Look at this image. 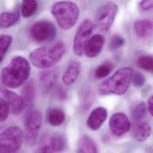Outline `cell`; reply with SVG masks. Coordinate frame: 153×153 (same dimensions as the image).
Listing matches in <instances>:
<instances>
[{"mask_svg": "<svg viewBox=\"0 0 153 153\" xmlns=\"http://www.w3.org/2000/svg\"><path fill=\"white\" fill-rule=\"evenodd\" d=\"M30 74V66L22 56L14 57L1 73L2 85L8 88H17L27 80Z\"/></svg>", "mask_w": 153, "mask_h": 153, "instance_id": "cell-1", "label": "cell"}, {"mask_svg": "<svg viewBox=\"0 0 153 153\" xmlns=\"http://www.w3.org/2000/svg\"><path fill=\"white\" fill-rule=\"evenodd\" d=\"M65 52V44L62 41H57L34 50L29 55V60L36 68L48 69L62 60Z\"/></svg>", "mask_w": 153, "mask_h": 153, "instance_id": "cell-2", "label": "cell"}, {"mask_svg": "<svg viewBox=\"0 0 153 153\" xmlns=\"http://www.w3.org/2000/svg\"><path fill=\"white\" fill-rule=\"evenodd\" d=\"M133 73L134 70L131 68L119 69L100 84L98 88L99 94L101 95L124 94L129 87Z\"/></svg>", "mask_w": 153, "mask_h": 153, "instance_id": "cell-3", "label": "cell"}, {"mask_svg": "<svg viewBox=\"0 0 153 153\" xmlns=\"http://www.w3.org/2000/svg\"><path fill=\"white\" fill-rule=\"evenodd\" d=\"M51 11L59 26L64 30H69L75 25L80 13L76 3L66 1L54 4Z\"/></svg>", "mask_w": 153, "mask_h": 153, "instance_id": "cell-4", "label": "cell"}, {"mask_svg": "<svg viewBox=\"0 0 153 153\" xmlns=\"http://www.w3.org/2000/svg\"><path fill=\"white\" fill-rule=\"evenodd\" d=\"M24 134L17 126L7 128L0 134V153H15L22 147Z\"/></svg>", "mask_w": 153, "mask_h": 153, "instance_id": "cell-5", "label": "cell"}, {"mask_svg": "<svg viewBox=\"0 0 153 153\" xmlns=\"http://www.w3.org/2000/svg\"><path fill=\"white\" fill-rule=\"evenodd\" d=\"M117 5L112 1L101 5L97 10L95 16V23L98 30L102 32L108 31L117 16Z\"/></svg>", "mask_w": 153, "mask_h": 153, "instance_id": "cell-6", "label": "cell"}, {"mask_svg": "<svg viewBox=\"0 0 153 153\" xmlns=\"http://www.w3.org/2000/svg\"><path fill=\"white\" fill-rule=\"evenodd\" d=\"M42 125V116L36 110L29 111L25 119V134L26 142L29 146L36 144Z\"/></svg>", "mask_w": 153, "mask_h": 153, "instance_id": "cell-7", "label": "cell"}, {"mask_svg": "<svg viewBox=\"0 0 153 153\" xmlns=\"http://www.w3.org/2000/svg\"><path fill=\"white\" fill-rule=\"evenodd\" d=\"M56 26L51 22L41 20L33 23L29 29L30 38L38 43L51 41L56 36Z\"/></svg>", "mask_w": 153, "mask_h": 153, "instance_id": "cell-8", "label": "cell"}, {"mask_svg": "<svg viewBox=\"0 0 153 153\" xmlns=\"http://www.w3.org/2000/svg\"><path fill=\"white\" fill-rule=\"evenodd\" d=\"M92 29V23L89 19L83 20L78 27L73 45L74 52L77 56H81L84 53L85 45L89 39Z\"/></svg>", "mask_w": 153, "mask_h": 153, "instance_id": "cell-9", "label": "cell"}, {"mask_svg": "<svg viewBox=\"0 0 153 153\" xmlns=\"http://www.w3.org/2000/svg\"><path fill=\"white\" fill-rule=\"evenodd\" d=\"M66 146L65 138L59 134H47L39 141L38 152L40 153H59L63 151Z\"/></svg>", "mask_w": 153, "mask_h": 153, "instance_id": "cell-10", "label": "cell"}, {"mask_svg": "<svg viewBox=\"0 0 153 153\" xmlns=\"http://www.w3.org/2000/svg\"><path fill=\"white\" fill-rule=\"evenodd\" d=\"M109 128L114 135L122 137L129 131L131 123L125 113H116L113 114L110 119Z\"/></svg>", "mask_w": 153, "mask_h": 153, "instance_id": "cell-11", "label": "cell"}, {"mask_svg": "<svg viewBox=\"0 0 153 153\" xmlns=\"http://www.w3.org/2000/svg\"><path fill=\"white\" fill-rule=\"evenodd\" d=\"M0 94L9 105L10 111L13 114L18 115L22 111L25 105L22 97L9 90L3 85H0Z\"/></svg>", "mask_w": 153, "mask_h": 153, "instance_id": "cell-12", "label": "cell"}, {"mask_svg": "<svg viewBox=\"0 0 153 153\" xmlns=\"http://www.w3.org/2000/svg\"><path fill=\"white\" fill-rule=\"evenodd\" d=\"M105 43L104 36L100 34H95L89 39L85 49L84 53L86 56L90 59L98 56L103 48Z\"/></svg>", "mask_w": 153, "mask_h": 153, "instance_id": "cell-13", "label": "cell"}, {"mask_svg": "<svg viewBox=\"0 0 153 153\" xmlns=\"http://www.w3.org/2000/svg\"><path fill=\"white\" fill-rule=\"evenodd\" d=\"M108 116L107 110L103 107H98L94 109L88 117L86 124L92 131L99 130Z\"/></svg>", "mask_w": 153, "mask_h": 153, "instance_id": "cell-14", "label": "cell"}, {"mask_svg": "<svg viewBox=\"0 0 153 153\" xmlns=\"http://www.w3.org/2000/svg\"><path fill=\"white\" fill-rule=\"evenodd\" d=\"M58 77L57 71L54 69H44L39 75V85L44 94L48 92L54 86Z\"/></svg>", "mask_w": 153, "mask_h": 153, "instance_id": "cell-15", "label": "cell"}, {"mask_svg": "<svg viewBox=\"0 0 153 153\" xmlns=\"http://www.w3.org/2000/svg\"><path fill=\"white\" fill-rule=\"evenodd\" d=\"M152 128L146 122L138 121L135 122L131 131V135L135 140L143 142L147 140L151 135Z\"/></svg>", "mask_w": 153, "mask_h": 153, "instance_id": "cell-16", "label": "cell"}, {"mask_svg": "<svg viewBox=\"0 0 153 153\" xmlns=\"http://www.w3.org/2000/svg\"><path fill=\"white\" fill-rule=\"evenodd\" d=\"M134 27L137 36L141 39H146L152 35L153 23L150 20H137L134 23Z\"/></svg>", "mask_w": 153, "mask_h": 153, "instance_id": "cell-17", "label": "cell"}, {"mask_svg": "<svg viewBox=\"0 0 153 153\" xmlns=\"http://www.w3.org/2000/svg\"><path fill=\"white\" fill-rule=\"evenodd\" d=\"M80 72V63L77 61L71 62L62 77V80L64 85L68 86L73 85L76 81Z\"/></svg>", "mask_w": 153, "mask_h": 153, "instance_id": "cell-18", "label": "cell"}, {"mask_svg": "<svg viewBox=\"0 0 153 153\" xmlns=\"http://www.w3.org/2000/svg\"><path fill=\"white\" fill-rule=\"evenodd\" d=\"M66 119L64 111L60 108H52L50 109L47 114V122L53 126L62 125Z\"/></svg>", "mask_w": 153, "mask_h": 153, "instance_id": "cell-19", "label": "cell"}, {"mask_svg": "<svg viewBox=\"0 0 153 153\" xmlns=\"http://www.w3.org/2000/svg\"><path fill=\"white\" fill-rule=\"evenodd\" d=\"M35 85L32 80L28 81L23 86L22 90V97L25 106L30 107L32 105L35 99Z\"/></svg>", "mask_w": 153, "mask_h": 153, "instance_id": "cell-20", "label": "cell"}, {"mask_svg": "<svg viewBox=\"0 0 153 153\" xmlns=\"http://www.w3.org/2000/svg\"><path fill=\"white\" fill-rule=\"evenodd\" d=\"M77 153H98V148L95 142L88 135H82L77 144Z\"/></svg>", "mask_w": 153, "mask_h": 153, "instance_id": "cell-21", "label": "cell"}, {"mask_svg": "<svg viewBox=\"0 0 153 153\" xmlns=\"http://www.w3.org/2000/svg\"><path fill=\"white\" fill-rule=\"evenodd\" d=\"M20 19L19 11L3 12L0 15V28L7 29L15 25Z\"/></svg>", "mask_w": 153, "mask_h": 153, "instance_id": "cell-22", "label": "cell"}, {"mask_svg": "<svg viewBox=\"0 0 153 153\" xmlns=\"http://www.w3.org/2000/svg\"><path fill=\"white\" fill-rule=\"evenodd\" d=\"M38 9L36 0H23L21 4V13L23 17L29 18L33 16Z\"/></svg>", "mask_w": 153, "mask_h": 153, "instance_id": "cell-23", "label": "cell"}, {"mask_svg": "<svg viewBox=\"0 0 153 153\" xmlns=\"http://www.w3.org/2000/svg\"><path fill=\"white\" fill-rule=\"evenodd\" d=\"M114 65L110 62H105L98 66L94 72V76L97 79L107 76L113 70Z\"/></svg>", "mask_w": 153, "mask_h": 153, "instance_id": "cell-24", "label": "cell"}, {"mask_svg": "<svg viewBox=\"0 0 153 153\" xmlns=\"http://www.w3.org/2000/svg\"><path fill=\"white\" fill-rule=\"evenodd\" d=\"M13 41V38L8 35L0 36V63L3 60L5 55L10 48Z\"/></svg>", "mask_w": 153, "mask_h": 153, "instance_id": "cell-25", "label": "cell"}, {"mask_svg": "<svg viewBox=\"0 0 153 153\" xmlns=\"http://www.w3.org/2000/svg\"><path fill=\"white\" fill-rule=\"evenodd\" d=\"M147 110L146 104L142 101L137 104L132 113V119L135 122L140 121L146 115Z\"/></svg>", "mask_w": 153, "mask_h": 153, "instance_id": "cell-26", "label": "cell"}, {"mask_svg": "<svg viewBox=\"0 0 153 153\" xmlns=\"http://www.w3.org/2000/svg\"><path fill=\"white\" fill-rule=\"evenodd\" d=\"M137 66L147 72L153 71V56L151 55H144L140 56L137 61Z\"/></svg>", "mask_w": 153, "mask_h": 153, "instance_id": "cell-27", "label": "cell"}, {"mask_svg": "<svg viewBox=\"0 0 153 153\" xmlns=\"http://www.w3.org/2000/svg\"><path fill=\"white\" fill-rule=\"evenodd\" d=\"M125 39L120 35H114L110 42L109 47L111 51H116L122 48L125 45Z\"/></svg>", "mask_w": 153, "mask_h": 153, "instance_id": "cell-28", "label": "cell"}, {"mask_svg": "<svg viewBox=\"0 0 153 153\" xmlns=\"http://www.w3.org/2000/svg\"><path fill=\"white\" fill-rule=\"evenodd\" d=\"M10 112L9 105L3 98L0 97V122L7 119Z\"/></svg>", "mask_w": 153, "mask_h": 153, "instance_id": "cell-29", "label": "cell"}, {"mask_svg": "<svg viewBox=\"0 0 153 153\" xmlns=\"http://www.w3.org/2000/svg\"><path fill=\"white\" fill-rule=\"evenodd\" d=\"M131 82H132L134 86L137 88H141L142 87L145 82H146V78L145 76L141 73L136 72L135 74L133 73Z\"/></svg>", "mask_w": 153, "mask_h": 153, "instance_id": "cell-30", "label": "cell"}, {"mask_svg": "<svg viewBox=\"0 0 153 153\" xmlns=\"http://www.w3.org/2000/svg\"><path fill=\"white\" fill-rule=\"evenodd\" d=\"M153 6V0H141L139 3V8L143 11L150 10Z\"/></svg>", "mask_w": 153, "mask_h": 153, "instance_id": "cell-31", "label": "cell"}, {"mask_svg": "<svg viewBox=\"0 0 153 153\" xmlns=\"http://www.w3.org/2000/svg\"><path fill=\"white\" fill-rule=\"evenodd\" d=\"M147 110L149 112V113L150 114L151 116H153V95H151L149 100H148V102H147Z\"/></svg>", "mask_w": 153, "mask_h": 153, "instance_id": "cell-32", "label": "cell"}, {"mask_svg": "<svg viewBox=\"0 0 153 153\" xmlns=\"http://www.w3.org/2000/svg\"><path fill=\"white\" fill-rule=\"evenodd\" d=\"M56 94H57V97H58V98L59 99H60L61 100H65L67 97V94H66V92L61 88H59L56 91Z\"/></svg>", "mask_w": 153, "mask_h": 153, "instance_id": "cell-33", "label": "cell"}]
</instances>
